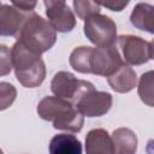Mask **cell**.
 I'll list each match as a JSON object with an SVG mask.
<instances>
[{"instance_id": "obj_1", "label": "cell", "mask_w": 154, "mask_h": 154, "mask_svg": "<svg viewBox=\"0 0 154 154\" xmlns=\"http://www.w3.org/2000/svg\"><path fill=\"white\" fill-rule=\"evenodd\" d=\"M37 113L43 120L51 122L54 129L79 132L84 124V117L70 101L57 96H46L37 105Z\"/></svg>"}, {"instance_id": "obj_2", "label": "cell", "mask_w": 154, "mask_h": 154, "mask_svg": "<svg viewBox=\"0 0 154 154\" xmlns=\"http://www.w3.org/2000/svg\"><path fill=\"white\" fill-rule=\"evenodd\" d=\"M12 67L18 82L25 88H36L46 78V65L41 54H37L19 42L11 48Z\"/></svg>"}, {"instance_id": "obj_3", "label": "cell", "mask_w": 154, "mask_h": 154, "mask_svg": "<svg viewBox=\"0 0 154 154\" xmlns=\"http://www.w3.org/2000/svg\"><path fill=\"white\" fill-rule=\"evenodd\" d=\"M55 41L57 31L54 28L47 19L35 12L30 13L17 35V42L37 54L49 51Z\"/></svg>"}, {"instance_id": "obj_4", "label": "cell", "mask_w": 154, "mask_h": 154, "mask_svg": "<svg viewBox=\"0 0 154 154\" xmlns=\"http://www.w3.org/2000/svg\"><path fill=\"white\" fill-rule=\"evenodd\" d=\"M84 35L96 47L112 46L117 40V25L108 16L96 13L84 20Z\"/></svg>"}, {"instance_id": "obj_5", "label": "cell", "mask_w": 154, "mask_h": 154, "mask_svg": "<svg viewBox=\"0 0 154 154\" xmlns=\"http://www.w3.org/2000/svg\"><path fill=\"white\" fill-rule=\"evenodd\" d=\"M122 49L124 63L130 65H142L153 58V43L135 35H120L117 37Z\"/></svg>"}, {"instance_id": "obj_6", "label": "cell", "mask_w": 154, "mask_h": 154, "mask_svg": "<svg viewBox=\"0 0 154 154\" xmlns=\"http://www.w3.org/2000/svg\"><path fill=\"white\" fill-rule=\"evenodd\" d=\"M93 87V83L84 79H78L67 71L57 72L51 82V90L54 96L65 99L72 103H75L85 90Z\"/></svg>"}, {"instance_id": "obj_7", "label": "cell", "mask_w": 154, "mask_h": 154, "mask_svg": "<svg viewBox=\"0 0 154 154\" xmlns=\"http://www.w3.org/2000/svg\"><path fill=\"white\" fill-rule=\"evenodd\" d=\"M123 64L124 60L114 45L106 47H95L91 51L90 73L93 75L109 77Z\"/></svg>"}, {"instance_id": "obj_8", "label": "cell", "mask_w": 154, "mask_h": 154, "mask_svg": "<svg viewBox=\"0 0 154 154\" xmlns=\"http://www.w3.org/2000/svg\"><path fill=\"white\" fill-rule=\"evenodd\" d=\"M112 95L107 91H99L94 87L85 90L73 103L83 117H101L112 107Z\"/></svg>"}, {"instance_id": "obj_9", "label": "cell", "mask_w": 154, "mask_h": 154, "mask_svg": "<svg viewBox=\"0 0 154 154\" xmlns=\"http://www.w3.org/2000/svg\"><path fill=\"white\" fill-rule=\"evenodd\" d=\"M48 22L59 32H69L76 26V17L65 1H43Z\"/></svg>"}, {"instance_id": "obj_10", "label": "cell", "mask_w": 154, "mask_h": 154, "mask_svg": "<svg viewBox=\"0 0 154 154\" xmlns=\"http://www.w3.org/2000/svg\"><path fill=\"white\" fill-rule=\"evenodd\" d=\"M29 16L30 13L12 5H2L0 7V36H17Z\"/></svg>"}, {"instance_id": "obj_11", "label": "cell", "mask_w": 154, "mask_h": 154, "mask_svg": "<svg viewBox=\"0 0 154 154\" xmlns=\"http://www.w3.org/2000/svg\"><path fill=\"white\" fill-rule=\"evenodd\" d=\"M85 154H114L111 135L105 129H93L85 136Z\"/></svg>"}, {"instance_id": "obj_12", "label": "cell", "mask_w": 154, "mask_h": 154, "mask_svg": "<svg viewBox=\"0 0 154 154\" xmlns=\"http://www.w3.org/2000/svg\"><path fill=\"white\" fill-rule=\"evenodd\" d=\"M109 87L117 93H129L137 84V75L128 64H123L112 76L107 77Z\"/></svg>"}, {"instance_id": "obj_13", "label": "cell", "mask_w": 154, "mask_h": 154, "mask_svg": "<svg viewBox=\"0 0 154 154\" xmlns=\"http://www.w3.org/2000/svg\"><path fill=\"white\" fill-rule=\"evenodd\" d=\"M112 143L114 154H135L137 150V136L129 128H118L113 131Z\"/></svg>"}, {"instance_id": "obj_14", "label": "cell", "mask_w": 154, "mask_h": 154, "mask_svg": "<svg viewBox=\"0 0 154 154\" xmlns=\"http://www.w3.org/2000/svg\"><path fill=\"white\" fill-rule=\"evenodd\" d=\"M48 150L49 154H82V143L73 135L58 134L49 141Z\"/></svg>"}, {"instance_id": "obj_15", "label": "cell", "mask_w": 154, "mask_h": 154, "mask_svg": "<svg viewBox=\"0 0 154 154\" xmlns=\"http://www.w3.org/2000/svg\"><path fill=\"white\" fill-rule=\"evenodd\" d=\"M130 22L136 29L153 34L154 32V7L146 2H138L131 12Z\"/></svg>"}, {"instance_id": "obj_16", "label": "cell", "mask_w": 154, "mask_h": 154, "mask_svg": "<svg viewBox=\"0 0 154 154\" xmlns=\"http://www.w3.org/2000/svg\"><path fill=\"white\" fill-rule=\"evenodd\" d=\"M93 47L81 46L72 51L69 63L73 70L81 73H90V55Z\"/></svg>"}, {"instance_id": "obj_17", "label": "cell", "mask_w": 154, "mask_h": 154, "mask_svg": "<svg viewBox=\"0 0 154 154\" xmlns=\"http://www.w3.org/2000/svg\"><path fill=\"white\" fill-rule=\"evenodd\" d=\"M138 95L146 105L149 107L153 106V71H148L141 76L138 83Z\"/></svg>"}, {"instance_id": "obj_18", "label": "cell", "mask_w": 154, "mask_h": 154, "mask_svg": "<svg viewBox=\"0 0 154 154\" xmlns=\"http://www.w3.org/2000/svg\"><path fill=\"white\" fill-rule=\"evenodd\" d=\"M75 12L77 13L78 18L85 20L88 17L100 13V5L96 1L90 0H75L72 2Z\"/></svg>"}, {"instance_id": "obj_19", "label": "cell", "mask_w": 154, "mask_h": 154, "mask_svg": "<svg viewBox=\"0 0 154 154\" xmlns=\"http://www.w3.org/2000/svg\"><path fill=\"white\" fill-rule=\"evenodd\" d=\"M17 97V89L8 82H0V111L7 109Z\"/></svg>"}, {"instance_id": "obj_20", "label": "cell", "mask_w": 154, "mask_h": 154, "mask_svg": "<svg viewBox=\"0 0 154 154\" xmlns=\"http://www.w3.org/2000/svg\"><path fill=\"white\" fill-rule=\"evenodd\" d=\"M12 57L11 49L6 45L0 43V77L6 76L12 71Z\"/></svg>"}, {"instance_id": "obj_21", "label": "cell", "mask_w": 154, "mask_h": 154, "mask_svg": "<svg viewBox=\"0 0 154 154\" xmlns=\"http://www.w3.org/2000/svg\"><path fill=\"white\" fill-rule=\"evenodd\" d=\"M97 4H99L100 6H103V7L108 8V10H111V11H117V12H119V11H122L124 7L128 6L129 1H128V0H125V1H120V0H109V1L97 2Z\"/></svg>"}, {"instance_id": "obj_22", "label": "cell", "mask_w": 154, "mask_h": 154, "mask_svg": "<svg viewBox=\"0 0 154 154\" xmlns=\"http://www.w3.org/2000/svg\"><path fill=\"white\" fill-rule=\"evenodd\" d=\"M11 5L23 12L31 13V12H34V8L37 5V2L36 1H12Z\"/></svg>"}, {"instance_id": "obj_23", "label": "cell", "mask_w": 154, "mask_h": 154, "mask_svg": "<svg viewBox=\"0 0 154 154\" xmlns=\"http://www.w3.org/2000/svg\"><path fill=\"white\" fill-rule=\"evenodd\" d=\"M0 154H4V152H2V150H1V149H0Z\"/></svg>"}, {"instance_id": "obj_24", "label": "cell", "mask_w": 154, "mask_h": 154, "mask_svg": "<svg viewBox=\"0 0 154 154\" xmlns=\"http://www.w3.org/2000/svg\"><path fill=\"white\" fill-rule=\"evenodd\" d=\"M1 6H2V4H1V2H0V7H1Z\"/></svg>"}]
</instances>
